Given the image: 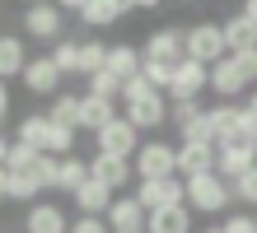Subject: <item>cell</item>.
I'll use <instances>...</instances> for the list:
<instances>
[{
	"label": "cell",
	"mask_w": 257,
	"mask_h": 233,
	"mask_svg": "<svg viewBox=\"0 0 257 233\" xmlns=\"http://www.w3.org/2000/svg\"><path fill=\"white\" fill-rule=\"evenodd\" d=\"M183 200L187 210H201V214H220L234 205V191L220 173H201V177H187L183 182Z\"/></svg>",
	"instance_id": "cell-1"
},
{
	"label": "cell",
	"mask_w": 257,
	"mask_h": 233,
	"mask_svg": "<svg viewBox=\"0 0 257 233\" xmlns=\"http://www.w3.org/2000/svg\"><path fill=\"white\" fill-rule=\"evenodd\" d=\"M136 182H159V177H178V145L169 140H145L141 149H136Z\"/></svg>",
	"instance_id": "cell-2"
},
{
	"label": "cell",
	"mask_w": 257,
	"mask_h": 233,
	"mask_svg": "<svg viewBox=\"0 0 257 233\" xmlns=\"http://www.w3.org/2000/svg\"><path fill=\"white\" fill-rule=\"evenodd\" d=\"M141 145H145V140H141V131H136L122 112H117L108 126L94 135V149H98V154H108V159H126V163L136 159V149H141Z\"/></svg>",
	"instance_id": "cell-3"
},
{
	"label": "cell",
	"mask_w": 257,
	"mask_h": 233,
	"mask_svg": "<svg viewBox=\"0 0 257 233\" xmlns=\"http://www.w3.org/2000/svg\"><path fill=\"white\" fill-rule=\"evenodd\" d=\"M24 33L33 38V42H61V33H66V14L52 5V0H33V5L24 10Z\"/></svg>",
	"instance_id": "cell-4"
},
{
	"label": "cell",
	"mask_w": 257,
	"mask_h": 233,
	"mask_svg": "<svg viewBox=\"0 0 257 233\" xmlns=\"http://www.w3.org/2000/svg\"><path fill=\"white\" fill-rule=\"evenodd\" d=\"M122 117L131 121L136 131H159L164 121H169V93H159V89H145L141 98L122 103Z\"/></svg>",
	"instance_id": "cell-5"
},
{
	"label": "cell",
	"mask_w": 257,
	"mask_h": 233,
	"mask_svg": "<svg viewBox=\"0 0 257 233\" xmlns=\"http://www.w3.org/2000/svg\"><path fill=\"white\" fill-rule=\"evenodd\" d=\"M183 56L192 61H201V66H215V61L229 56V47H224V33H220V24H192L187 28V47H183Z\"/></svg>",
	"instance_id": "cell-6"
},
{
	"label": "cell",
	"mask_w": 257,
	"mask_h": 233,
	"mask_svg": "<svg viewBox=\"0 0 257 233\" xmlns=\"http://www.w3.org/2000/svg\"><path fill=\"white\" fill-rule=\"evenodd\" d=\"M210 89V66H201V61L183 56L173 66V84H169V98L183 103V98H201V93Z\"/></svg>",
	"instance_id": "cell-7"
},
{
	"label": "cell",
	"mask_w": 257,
	"mask_h": 233,
	"mask_svg": "<svg viewBox=\"0 0 257 233\" xmlns=\"http://www.w3.org/2000/svg\"><path fill=\"white\" fill-rule=\"evenodd\" d=\"M183 47H187V33L173 28V24H164V28H155V33L145 38L141 56L145 61H159V66H178V61H183Z\"/></svg>",
	"instance_id": "cell-8"
},
{
	"label": "cell",
	"mask_w": 257,
	"mask_h": 233,
	"mask_svg": "<svg viewBox=\"0 0 257 233\" xmlns=\"http://www.w3.org/2000/svg\"><path fill=\"white\" fill-rule=\"evenodd\" d=\"M89 177L103 182L112 196H122L126 186H136V168H131L126 159H108V154H98V149H94V159H89Z\"/></svg>",
	"instance_id": "cell-9"
},
{
	"label": "cell",
	"mask_w": 257,
	"mask_h": 233,
	"mask_svg": "<svg viewBox=\"0 0 257 233\" xmlns=\"http://www.w3.org/2000/svg\"><path fill=\"white\" fill-rule=\"evenodd\" d=\"M136 200L145 205V214L150 210H164V205H187L183 200V177H159V182H136V191H131Z\"/></svg>",
	"instance_id": "cell-10"
},
{
	"label": "cell",
	"mask_w": 257,
	"mask_h": 233,
	"mask_svg": "<svg viewBox=\"0 0 257 233\" xmlns=\"http://www.w3.org/2000/svg\"><path fill=\"white\" fill-rule=\"evenodd\" d=\"M24 89L28 93H42V98H56V93H61V80L66 75L52 66V56H28V66H24Z\"/></svg>",
	"instance_id": "cell-11"
},
{
	"label": "cell",
	"mask_w": 257,
	"mask_h": 233,
	"mask_svg": "<svg viewBox=\"0 0 257 233\" xmlns=\"http://www.w3.org/2000/svg\"><path fill=\"white\" fill-rule=\"evenodd\" d=\"M145 219H150V214H145V205H141L131 191H122V196L108 205V228H112V233H145Z\"/></svg>",
	"instance_id": "cell-12"
},
{
	"label": "cell",
	"mask_w": 257,
	"mask_h": 233,
	"mask_svg": "<svg viewBox=\"0 0 257 233\" xmlns=\"http://www.w3.org/2000/svg\"><path fill=\"white\" fill-rule=\"evenodd\" d=\"M24 233H70V214L52 200H33L24 214Z\"/></svg>",
	"instance_id": "cell-13"
},
{
	"label": "cell",
	"mask_w": 257,
	"mask_h": 233,
	"mask_svg": "<svg viewBox=\"0 0 257 233\" xmlns=\"http://www.w3.org/2000/svg\"><path fill=\"white\" fill-rule=\"evenodd\" d=\"M252 163H257V145H215V173L224 182L243 177Z\"/></svg>",
	"instance_id": "cell-14"
},
{
	"label": "cell",
	"mask_w": 257,
	"mask_h": 233,
	"mask_svg": "<svg viewBox=\"0 0 257 233\" xmlns=\"http://www.w3.org/2000/svg\"><path fill=\"white\" fill-rule=\"evenodd\" d=\"M141 66H145V56H141V47L136 42H112L108 47V70L117 84H126V80H136V75H141Z\"/></svg>",
	"instance_id": "cell-15"
},
{
	"label": "cell",
	"mask_w": 257,
	"mask_h": 233,
	"mask_svg": "<svg viewBox=\"0 0 257 233\" xmlns=\"http://www.w3.org/2000/svg\"><path fill=\"white\" fill-rule=\"evenodd\" d=\"M220 33H224L229 56H234V52H257V24L248 19L243 10H234L229 19H220Z\"/></svg>",
	"instance_id": "cell-16"
},
{
	"label": "cell",
	"mask_w": 257,
	"mask_h": 233,
	"mask_svg": "<svg viewBox=\"0 0 257 233\" xmlns=\"http://www.w3.org/2000/svg\"><path fill=\"white\" fill-rule=\"evenodd\" d=\"M210 93H220V103H234L238 93H248V80L238 75L234 56H224V61H215V66H210Z\"/></svg>",
	"instance_id": "cell-17"
},
{
	"label": "cell",
	"mask_w": 257,
	"mask_h": 233,
	"mask_svg": "<svg viewBox=\"0 0 257 233\" xmlns=\"http://www.w3.org/2000/svg\"><path fill=\"white\" fill-rule=\"evenodd\" d=\"M112 200H117V196H112L103 182H94V177H89L80 191H70V205L80 210V214H94V219H108V205H112Z\"/></svg>",
	"instance_id": "cell-18"
},
{
	"label": "cell",
	"mask_w": 257,
	"mask_h": 233,
	"mask_svg": "<svg viewBox=\"0 0 257 233\" xmlns=\"http://www.w3.org/2000/svg\"><path fill=\"white\" fill-rule=\"evenodd\" d=\"M215 173V145H178V177H201Z\"/></svg>",
	"instance_id": "cell-19"
},
{
	"label": "cell",
	"mask_w": 257,
	"mask_h": 233,
	"mask_svg": "<svg viewBox=\"0 0 257 233\" xmlns=\"http://www.w3.org/2000/svg\"><path fill=\"white\" fill-rule=\"evenodd\" d=\"M24 66H28V42L19 33H0V80H5V84L19 80Z\"/></svg>",
	"instance_id": "cell-20"
},
{
	"label": "cell",
	"mask_w": 257,
	"mask_h": 233,
	"mask_svg": "<svg viewBox=\"0 0 257 233\" xmlns=\"http://www.w3.org/2000/svg\"><path fill=\"white\" fill-rule=\"evenodd\" d=\"M117 117V103L112 98H98V93H80V131H103L108 121Z\"/></svg>",
	"instance_id": "cell-21"
},
{
	"label": "cell",
	"mask_w": 257,
	"mask_h": 233,
	"mask_svg": "<svg viewBox=\"0 0 257 233\" xmlns=\"http://www.w3.org/2000/svg\"><path fill=\"white\" fill-rule=\"evenodd\" d=\"M145 233H196V228H192V210H187V205H164V210H150Z\"/></svg>",
	"instance_id": "cell-22"
},
{
	"label": "cell",
	"mask_w": 257,
	"mask_h": 233,
	"mask_svg": "<svg viewBox=\"0 0 257 233\" xmlns=\"http://www.w3.org/2000/svg\"><path fill=\"white\" fill-rule=\"evenodd\" d=\"M122 14H131V0H89V5L80 10V24H89V28H108V24H117Z\"/></svg>",
	"instance_id": "cell-23"
},
{
	"label": "cell",
	"mask_w": 257,
	"mask_h": 233,
	"mask_svg": "<svg viewBox=\"0 0 257 233\" xmlns=\"http://www.w3.org/2000/svg\"><path fill=\"white\" fill-rule=\"evenodd\" d=\"M47 131H52V117H47V112H28V117H19V145H33V149L42 154Z\"/></svg>",
	"instance_id": "cell-24"
},
{
	"label": "cell",
	"mask_w": 257,
	"mask_h": 233,
	"mask_svg": "<svg viewBox=\"0 0 257 233\" xmlns=\"http://www.w3.org/2000/svg\"><path fill=\"white\" fill-rule=\"evenodd\" d=\"M38 196H42V182H38L33 168H24V173H10V191H5V200H24V205H33Z\"/></svg>",
	"instance_id": "cell-25"
},
{
	"label": "cell",
	"mask_w": 257,
	"mask_h": 233,
	"mask_svg": "<svg viewBox=\"0 0 257 233\" xmlns=\"http://www.w3.org/2000/svg\"><path fill=\"white\" fill-rule=\"evenodd\" d=\"M84 182H89V159L66 154V159H61V182H56V191H80Z\"/></svg>",
	"instance_id": "cell-26"
},
{
	"label": "cell",
	"mask_w": 257,
	"mask_h": 233,
	"mask_svg": "<svg viewBox=\"0 0 257 233\" xmlns=\"http://www.w3.org/2000/svg\"><path fill=\"white\" fill-rule=\"evenodd\" d=\"M47 117L56 121V126H70V131H80V93H56Z\"/></svg>",
	"instance_id": "cell-27"
},
{
	"label": "cell",
	"mask_w": 257,
	"mask_h": 233,
	"mask_svg": "<svg viewBox=\"0 0 257 233\" xmlns=\"http://www.w3.org/2000/svg\"><path fill=\"white\" fill-rule=\"evenodd\" d=\"M178 135H183V145H220V135H215V117H210V107H206V112L192 121V126H183Z\"/></svg>",
	"instance_id": "cell-28"
},
{
	"label": "cell",
	"mask_w": 257,
	"mask_h": 233,
	"mask_svg": "<svg viewBox=\"0 0 257 233\" xmlns=\"http://www.w3.org/2000/svg\"><path fill=\"white\" fill-rule=\"evenodd\" d=\"M103 66H108V47L103 42H80V66H75V75H98Z\"/></svg>",
	"instance_id": "cell-29"
},
{
	"label": "cell",
	"mask_w": 257,
	"mask_h": 233,
	"mask_svg": "<svg viewBox=\"0 0 257 233\" xmlns=\"http://www.w3.org/2000/svg\"><path fill=\"white\" fill-rule=\"evenodd\" d=\"M75 135H80V131H70V126H56V121H52V131H47V145H42V154H52V159H66V154H75Z\"/></svg>",
	"instance_id": "cell-30"
},
{
	"label": "cell",
	"mask_w": 257,
	"mask_h": 233,
	"mask_svg": "<svg viewBox=\"0 0 257 233\" xmlns=\"http://www.w3.org/2000/svg\"><path fill=\"white\" fill-rule=\"evenodd\" d=\"M47 56H52V66L61 70V75H75V66H80V42H66V38H61Z\"/></svg>",
	"instance_id": "cell-31"
},
{
	"label": "cell",
	"mask_w": 257,
	"mask_h": 233,
	"mask_svg": "<svg viewBox=\"0 0 257 233\" xmlns=\"http://www.w3.org/2000/svg\"><path fill=\"white\" fill-rule=\"evenodd\" d=\"M206 107L196 103V98H183V103H169V121H173V131H183V126H192L196 117H201Z\"/></svg>",
	"instance_id": "cell-32"
},
{
	"label": "cell",
	"mask_w": 257,
	"mask_h": 233,
	"mask_svg": "<svg viewBox=\"0 0 257 233\" xmlns=\"http://www.w3.org/2000/svg\"><path fill=\"white\" fill-rule=\"evenodd\" d=\"M229 191H234L238 205H257V163L248 168L243 177H234V182H229Z\"/></svg>",
	"instance_id": "cell-33"
},
{
	"label": "cell",
	"mask_w": 257,
	"mask_h": 233,
	"mask_svg": "<svg viewBox=\"0 0 257 233\" xmlns=\"http://www.w3.org/2000/svg\"><path fill=\"white\" fill-rule=\"evenodd\" d=\"M33 173H38V182H42V191H52V186L61 182V159H52V154H38Z\"/></svg>",
	"instance_id": "cell-34"
},
{
	"label": "cell",
	"mask_w": 257,
	"mask_h": 233,
	"mask_svg": "<svg viewBox=\"0 0 257 233\" xmlns=\"http://www.w3.org/2000/svg\"><path fill=\"white\" fill-rule=\"evenodd\" d=\"M84 84H89L84 93H98V98H112V103H117V98H122V84H117V80H112V75H108V70H98V75H89V80H84Z\"/></svg>",
	"instance_id": "cell-35"
},
{
	"label": "cell",
	"mask_w": 257,
	"mask_h": 233,
	"mask_svg": "<svg viewBox=\"0 0 257 233\" xmlns=\"http://www.w3.org/2000/svg\"><path fill=\"white\" fill-rule=\"evenodd\" d=\"M33 163H38V149H33V145H19V140H14V145H10L5 168H10V173H24V168H33Z\"/></svg>",
	"instance_id": "cell-36"
},
{
	"label": "cell",
	"mask_w": 257,
	"mask_h": 233,
	"mask_svg": "<svg viewBox=\"0 0 257 233\" xmlns=\"http://www.w3.org/2000/svg\"><path fill=\"white\" fill-rule=\"evenodd\" d=\"M220 233H257V219L243 214V210H229V214H224V224H220Z\"/></svg>",
	"instance_id": "cell-37"
},
{
	"label": "cell",
	"mask_w": 257,
	"mask_h": 233,
	"mask_svg": "<svg viewBox=\"0 0 257 233\" xmlns=\"http://www.w3.org/2000/svg\"><path fill=\"white\" fill-rule=\"evenodd\" d=\"M234 66L248 80V89H257V52H234Z\"/></svg>",
	"instance_id": "cell-38"
},
{
	"label": "cell",
	"mask_w": 257,
	"mask_h": 233,
	"mask_svg": "<svg viewBox=\"0 0 257 233\" xmlns=\"http://www.w3.org/2000/svg\"><path fill=\"white\" fill-rule=\"evenodd\" d=\"M70 233H112L108 219H94V214H80V219H70Z\"/></svg>",
	"instance_id": "cell-39"
},
{
	"label": "cell",
	"mask_w": 257,
	"mask_h": 233,
	"mask_svg": "<svg viewBox=\"0 0 257 233\" xmlns=\"http://www.w3.org/2000/svg\"><path fill=\"white\" fill-rule=\"evenodd\" d=\"M52 5H56V10H61V14H80V10L89 5V0H52Z\"/></svg>",
	"instance_id": "cell-40"
},
{
	"label": "cell",
	"mask_w": 257,
	"mask_h": 233,
	"mask_svg": "<svg viewBox=\"0 0 257 233\" xmlns=\"http://www.w3.org/2000/svg\"><path fill=\"white\" fill-rule=\"evenodd\" d=\"M5 117H10V89H5V80H0V126H5Z\"/></svg>",
	"instance_id": "cell-41"
},
{
	"label": "cell",
	"mask_w": 257,
	"mask_h": 233,
	"mask_svg": "<svg viewBox=\"0 0 257 233\" xmlns=\"http://www.w3.org/2000/svg\"><path fill=\"white\" fill-rule=\"evenodd\" d=\"M243 112H248V117H257V89H248V103H243Z\"/></svg>",
	"instance_id": "cell-42"
},
{
	"label": "cell",
	"mask_w": 257,
	"mask_h": 233,
	"mask_svg": "<svg viewBox=\"0 0 257 233\" xmlns=\"http://www.w3.org/2000/svg\"><path fill=\"white\" fill-rule=\"evenodd\" d=\"M164 0H131V10H159Z\"/></svg>",
	"instance_id": "cell-43"
},
{
	"label": "cell",
	"mask_w": 257,
	"mask_h": 233,
	"mask_svg": "<svg viewBox=\"0 0 257 233\" xmlns=\"http://www.w3.org/2000/svg\"><path fill=\"white\" fill-rule=\"evenodd\" d=\"M10 145H14V140H5V135H0V168H5V159H10Z\"/></svg>",
	"instance_id": "cell-44"
},
{
	"label": "cell",
	"mask_w": 257,
	"mask_h": 233,
	"mask_svg": "<svg viewBox=\"0 0 257 233\" xmlns=\"http://www.w3.org/2000/svg\"><path fill=\"white\" fill-rule=\"evenodd\" d=\"M243 14H248V19L257 24V0H243Z\"/></svg>",
	"instance_id": "cell-45"
},
{
	"label": "cell",
	"mask_w": 257,
	"mask_h": 233,
	"mask_svg": "<svg viewBox=\"0 0 257 233\" xmlns=\"http://www.w3.org/2000/svg\"><path fill=\"white\" fill-rule=\"evenodd\" d=\"M10 191V168H0V196Z\"/></svg>",
	"instance_id": "cell-46"
},
{
	"label": "cell",
	"mask_w": 257,
	"mask_h": 233,
	"mask_svg": "<svg viewBox=\"0 0 257 233\" xmlns=\"http://www.w3.org/2000/svg\"><path fill=\"white\" fill-rule=\"evenodd\" d=\"M196 233H220V228H196Z\"/></svg>",
	"instance_id": "cell-47"
},
{
	"label": "cell",
	"mask_w": 257,
	"mask_h": 233,
	"mask_svg": "<svg viewBox=\"0 0 257 233\" xmlns=\"http://www.w3.org/2000/svg\"><path fill=\"white\" fill-rule=\"evenodd\" d=\"M178 5H192V0H178Z\"/></svg>",
	"instance_id": "cell-48"
},
{
	"label": "cell",
	"mask_w": 257,
	"mask_h": 233,
	"mask_svg": "<svg viewBox=\"0 0 257 233\" xmlns=\"http://www.w3.org/2000/svg\"><path fill=\"white\" fill-rule=\"evenodd\" d=\"M0 233H10V228H0Z\"/></svg>",
	"instance_id": "cell-49"
},
{
	"label": "cell",
	"mask_w": 257,
	"mask_h": 233,
	"mask_svg": "<svg viewBox=\"0 0 257 233\" xmlns=\"http://www.w3.org/2000/svg\"><path fill=\"white\" fill-rule=\"evenodd\" d=\"M0 200H5V196H0Z\"/></svg>",
	"instance_id": "cell-50"
},
{
	"label": "cell",
	"mask_w": 257,
	"mask_h": 233,
	"mask_svg": "<svg viewBox=\"0 0 257 233\" xmlns=\"http://www.w3.org/2000/svg\"><path fill=\"white\" fill-rule=\"evenodd\" d=\"M252 219H257V214H252Z\"/></svg>",
	"instance_id": "cell-51"
}]
</instances>
